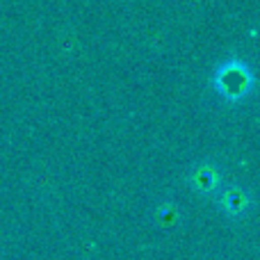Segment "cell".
I'll return each instance as SVG.
<instances>
[{
    "label": "cell",
    "mask_w": 260,
    "mask_h": 260,
    "mask_svg": "<svg viewBox=\"0 0 260 260\" xmlns=\"http://www.w3.org/2000/svg\"><path fill=\"white\" fill-rule=\"evenodd\" d=\"M215 85L219 94L229 101H238L251 89L253 85V73L249 71L247 64L231 59V62L221 64L215 73Z\"/></svg>",
    "instance_id": "obj_1"
},
{
    "label": "cell",
    "mask_w": 260,
    "mask_h": 260,
    "mask_svg": "<svg viewBox=\"0 0 260 260\" xmlns=\"http://www.w3.org/2000/svg\"><path fill=\"white\" fill-rule=\"evenodd\" d=\"M226 203H231V210L233 212H240L244 208V194H240V192H233V194H229V199H226Z\"/></svg>",
    "instance_id": "obj_2"
}]
</instances>
